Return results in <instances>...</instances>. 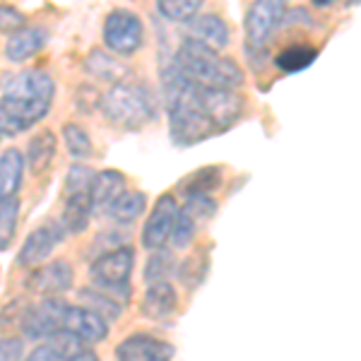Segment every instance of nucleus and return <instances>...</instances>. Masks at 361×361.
I'll return each mask as SVG.
<instances>
[{"label": "nucleus", "instance_id": "obj_39", "mask_svg": "<svg viewBox=\"0 0 361 361\" xmlns=\"http://www.w3.org/2000/svg\"><path fill=\"white\" fill-rule=\"evenodd\" d=\"M3 140H5V137H3V135H0V142H3Z\"/></svg>", "mask_w": 361, "mask_h": 361}, {"label": "nucleus", "instance_id": "obj_20", "mask_svg": "<svg viewBox=\"0 0 361 361\" xmlns=\"http://www.w3.org/2000/svg\"><path fill=\"white\" fill-rule=\"evenodd\" d=\"M22 178H25V157L17 147L3 149L0 152V202L17 197Z\"/></svg>", "mask_w": 361, "mask_h": 361}, {"label": "nucleus", "instance_id": "obj_9", "mask_svg": "<svg viewBox=\"0 0 361 361\" xmlns=\"http://www.w3.org/2000/svg\"><path fill=\"white\" fill-rule=\"evenodd\" d=\"M3 99H17V102H54L56 82L49 73L37 68L22 70L17 75H3Z\"/></svg>", "mask_w": 361, "mask_h": 361}, {"label": "nucleus", "instance_id": "obj_26", "mask_svg": "<svg viewBox=\"0 0 361 361\" xmlns=\"http://www.w3.org/2000/svg\"><path fill=\"white\" fill-rule=\"evenodd\" d=\"M154 10L171 25H190L200 15L202 3L200 0H159Z\"/></svg>", "mask_w": 361, "mask_h": 361}, {"label": "nucleus", "instance_id": "obj_6", "mask_svg": "<svg viewBox=\"0 0 361 361\" xmlns=\"http://www.w3.org/2000/svg\"><path fill=\"white\" fill-rule=\"evenodd\" d=\"M193 99L219 133L229 130L243 114V97L236 94V90H217L193 82Z\"/></svg>", "mask_w": 361, "mask_h": 361}, {"label": "nucleus", "instance_id": "obj_34", "mask_svg": "<svg viewBox=\"0 0 361 361\" xmlns=\"http://www.w3.org/2000/svg\"><path fill=\"white\" fill-rule=\"evenodd\" d=\"M195 231H197V224L188 217V214H183L178 209L176 219H173V229H171V236H169V243H171L176 250H185L190 243H193Z\"/></svg>", "mask_w": 361, "mask_h": 361}, {"label": "nucleus", "instance_id": "obj_15", "mask_svg": "<svg viewBox=\"0 0 361 361\" xmlns=\"http://www.w3.org/2000/svg\"><path fill=\"white\" fill-rule=\"evenodd\" d=\"M46 44H49V32L44 27L25 25L8 37V42H5V58L10 63H25L37 54H42Z\"/></svg>", "mask_w": 361, "mask_h": 361}, {"label": "nucleus", "instance_id": "obj_3", "mask_svg": "<svg viewBox=\"0 0 361 361\" xmlns=\"http://www.w3.org/2000/svg\"><path fill=\"white\" fill-rule=\"evenodd\" d=\"M99 109L111 126L123 128V130H137L154 121L157 94L147 82H135L128 78L123 82L109 87L106 94L99 99Z\"/></svg>", "mask_w": 361, "mask_h": 361}, {"label": "nucleus", "instance_id": "obj_2", "mask_svg": "<svg viewBox=\"0 0 361 361\" xmlns=\"http://www.w3.org/2000/svg\"><path fill=\"white\" fill-rule=\"evenodd\" d=\"M171 66L188 82L217 87V90H236L246 80V73L234 58L222 56L219 51L207 49V46L197 44L193 39H183Z\"/></svg>", "mask_w": 361, "mask_h": 361}, {"label": "nucleus", "instance_id": "obj_17", "mask_svg": "<svg viewBox=\"0 0 361 361\" xmlns=\"http://www.w3.org/2000/svg\"><path fill=\"white\" fill-rule=\"evenodd\" d=\"M56 149H58V137L54 130L44 128V130L34 133L27 142L25 149V166L29 169L32 176H42L44 171H49V166L56 159Z\"/></svg>", "mask_w": 361, "mask_h": 361}, {"label": "nucleus", "instance_id": "obj_24", "mask_svg": "<svg viewBox=\"0 0 361 361\" xmlns=\"http://www.w3.org/2000/svg\"><path fill=\"white\" fill-rule=\"evenodd\" d=\"M318 58V49L311 44H292V46H284L279 54H275L272 63H275L277 70L282 73L292 75V73H301L308 66H313Z\"/></svg>", "mask_w": 361, "mask_h": 361}, {"label": "nucleus", "instance_id": "obj_12", "mask_svg": "<svg viewBox=\"0 0 361 361\" xmlns=\"http://www.w3.org/2000/svg\"><path fill=\"white\" fill-rule=\"evenodd\" d=\"M66 238V231L58 222H46L32 231L25 243H22L20 253H17V265L20 267H39L51 258L58 243Z\"/></svg>", "mask_w": 361, "mask_h": 361}, {"label": "nucleus", "instance_id": "obj_36", "mask_svg": "<svg viewBox=\"0 0 361 361\" xmlns=\"http://www.w3.org/2000/svg\"><path fill=\"white\" fill-rule=\"evenodd\" d=\"M25 359V337H0V361Z\"/></svg>", "mask_w": 361, "mask_h": 361}, {"label": "nucleus", "instance_id": "obj_21", "mask_svg": "<svg viewBox=\"0 0 361 361\" xmlns=\"http://www.w3.org/2000/svg\"><path fill=\"white\" fill-rule=\"evenodd\" d=\"M92 219V195L90 193H68L63 202L61 224L63 231L70 236H78L90 226Z\"/></svg>", "mask_w": 361, "mask_h": 361}, {"label": "nucleus", "instance_id": "obj_38", "mask_svg": "<svg viewBox=\"0 0 361 361\" xmlns=\"http://www.w3.org/2000/svg\"><path fill=\"white\" fill-rule=\"evenodd\" d=\"M68 361H102L99 359V354L94 352V349H90V347H82L78 354H73Z\"/></svg>", "mask_w": 361, "mask_h": 361}, {"label": "nucleus", "instance_id": "obj_22", "mask_svg": "<svg viewBox=\"0 0 361 361\" xmlns=\"http://www.w3.org/2000/svg\"><path fill=\"white\" fill-rule=\"evenodd\" d=\"M85 70L92 78L102 80V82H111V85L123 82V80H128V75H130L126 63H121L116 56L106 54V51H102V49L90 51V56L85 58Z\"/></svg>", "mask_w": 361, "mask_h": 361}, {"label": "nucleus", "instance_id": "obj_27", "mask_svg": "<svg viewBox=\"0 0 361 361\" xmlns=\"http://www.w3.org/2000/svg\"><path fill=\"white\" fill-rule=\"evenodd\" d=\"M63 142H66L68 154L73 157L78 164L92 159V154H94V145H92L90 133H87L85 128L78 126V123H66V126H63Z\"/></svg>", "mask_w": 361, "mask_h": 361}, {"label": "nucleus", "instance_id": "obj_29", "mask_svg": "<svg viewBox=\"0 0 361 361\" xmlns=\"http://www.w3.org/2000/svg\"><path fill=\"white\" fill-rule=\"evenodd\" d=\"M176 267H178V260L171 250L161 248V250H154L149 255L147 265H145V282L152 284V282H169V277L176 275Z\"/></svg>", "mask_w": 361, "mask_h": 361}, {"label": "nucleus", "instance_id": "obj_30", "mask_svg": "<svg viewBox=\"0 0 361 361\" xmlns=\"http://www.w3.org/2000/svg\"><path fill=\"white\" fill-rule=\"evenodd\" d=\"M207 270H209L207 250H200V253H195V255H190V258H185L183 263H178L176 277L188 289H195L197 284H202V279L207 277Z\"/></svg>", "mask_w": 361, "mask_h": 361}, {"label": "nucleus", "instance_id": "obj_28", "mask_svg": "<svg viewBox=\"0 0 361 361\" xmlns=\"http://www.w3.org/2000/svg\"><path fill=\"white\" fill-rule=\"evenodd\" d=\"M78 296H80V301H82L85 308L99 313V316L106 320V323H109V320H118L121 316H123V304L114 301L111 296L99 292V289H82Z\"/></svg>", "mask_w": 361, "mask_h": 361}, {"label": "nucleus", "instance_id": "obj_33", "mask_svg": "<svg viewBox=\"0 0 361 361\" xmlns=\"http://www.w3.org/2000/svg\"><path fill=\"white\" fill-rule=\"evenodd\" d=\"M217 209H219V205L212 195H190V197H185L180 212L188 214V217L197 224V222H207V219H212L214 214H217Z\"/></svg>", "mask_w": 361, "mask_h": 361}, {"label": "nucleus", "instance_id": "obj_31", "mask_svg": "<svg viewBox=\"0 0 361 361\" xmlns=\"http://www.w3.org/2000/svg\"><path fill=\"white\" fill-rule=\"evenodd\" d=\"M17 219H20V200H3L0 202V250L10 248L17 231Z\"/></svg>", "mask_w": 361, "mask_h": 361}, {"label": "nucleus", "instance_id": "obj_11", "mask_svg": "<svg viewBox=\"0 0 361 361\" xmlns=\"http://www.w3.org/2000/svg\"><path fill=\"white\" fill-rule=\"evenodd\" d=\"M178 209V200L171 193L159 195V200L154 202L152 212L147 214V222L142 226V248L161 250L166 246Z\"/></svg>", "mask_w": 361, "mask_h": 361}, {"label": "nucleus", "instance_id": "obj_14", "mask_svg": "<svg viewBox=\"0 0 361 361\" xmlns=\"http://www.w3.org/2000/svg\"><path fill=\"white\" fill-rule=\"evenodd\" d=\"M61 333L75 335L85 345H97V342H104L109 337V323L99 313L90 311V308L70 304L66 318H63Z\"/></svg>", "mask_w": 361, "mask_h": 361}, {"label": "nucleus", "instance_id": "obj_16", "mask_svg": "<svg viewBox=\"0 0 361 361\" xmlns=\"http://www.w3.org/2000/svg\"><path fill=\"white\" fill-rule=\"evenodd\" d=\"M145 318L149 320H164L178 311V289L171 282H152L147 284L140 304Z\"/></svg>", "mask_w": 361, "mask_h": 361}, {"label": "nucleus", "instance_id": "obj_23", "mask_svg": "<svg viewBox=\"0 0 361 361\" xmlns=\"http://www.w3.org/2000/svg\"><path fill=\"white\" fill-rule=\"evenodd\" d=\"M145 209H147V195L142 190H123L111 202V207L104 212V217H109L121 226H128L137 222L140 214H145Z\"/></svg>", "mask_w": 361, "mask_h": 361}, {"label": "nucleus", "instance_id": "obj_18", "mask_svg": "<svg viewBox=\"0 0 361 361\" xmlns=\"http://www.w3.org/2000/svg\"><path fill=\"white\" fill-rule=\"evenodd\" d=\"M190 37L193 42L207 46V49L212 51H222L229 46V27H226V22L222 20L219 15L214 13H205V15H197L193 22H190Z\"/></svg>", "mask_w": 361, "mask_h": 361}, {"label": "nucleus", "instance_id": "obj_19", "mask_svg": "<svg viewBox=\"0 0 361 361\" xmlns=\"http://www.w3.org/2000/svg\"><path fill=\"white\" fill-rule=\"evenodd\" d=\"M126 190V176L116 169L97 171L94 185H92V214H104L111 202Z\"/></svg>", "mask_w": 361, "mask_h": 361}, {"label": "nucleus", "instance_id": "obj_5", "mask_svg": "<svg viewBox=\"0 0 361 361\" xmlns=\"http://www.w3.org/2000/svg\"><path fill=\"white\" fill-rule=\"evenodd\" d=\"M102 42L111 56H133L145 46V25L128 8H116L106 15L102 29Z\"/></svg>", "mask_w": 361, "mask_h": 361}, {"label": "nucleus", "instance_id": "obj_7", "mask_svg": "<svg viewBox=\"0 0 361 361\" xmlns=\"http://www.w3.org/2000/svg\"><path fill=\"white\" fill-rule=\"evenodd\" d=\"M68 306L70 304L61 296H51L27 306L20 313V330L25 340H49L51 335L61 333Z\"/></svg>", "mask_w": 361, "mask_h": 361}, {"label": "nucleus", "instance_id": "obj_37", "mask_svg": "<svg viewBox=\"0 0 361 361\" xmlns=\"http://www.w3.org/2000/svg\"><path fill=\"white\" fill-rule=\"evenodd\" d=\"M25 361H58L56 359V354H54V349H51L49 345H39L37 349H32V352L27 354V359Z\"/></svg>", "mask_w": 361, "mask_h": 361}, {"label": "nucleus", "instance_id": "obj_25", "mask_svg": "<svg viewBox=\"0 0 361 361\" xmlns=\"http://www.w3.org/2000/svg\"><path fill=\"white\" fill-rule=\"evenodd\" d=\"M222 185V166H202L185 176L178 183V193L183 197L190 195H212Z\"/></svg>", "mask_w": 361, "mask_h": 361}, {"label": "nucleus", "instance_id": "obj_8", "mask_svg": "<svg viewBox=\"0 0 361 361\" xmlns=\"http://www.w3.org/2000/svg\"><path fill=\"white\" fill-rule=\"evenodd\" d=\"M287 13V5L282 0H260L253 3L243 20V32H246V49L265 51L275 29L282 25V17Z\"/></svg>", "mask_w": 361, "mask_h": 361}, {"label": "nucleus", "instance_id": "obj_10", "mask_svg": "<svg viewBox=\"0 0 361 361\" xmlns=\"http://www.w3.org/2000/svg\"><path fill=\"white\" fill-rule=\"evenodd\" d=\"M75 282V270L68 260L58 258V260H49V263L34 267L29 272L25 287L32 294H39L42 299H51V296H61L73 289Z\"/></svg>", "mask_w": 361, "mask_h": 361}, {"label": "nucleus", "instance_id": "obj_1", "mask_svg": "<svg viewBox=\"0 0 361 361\" xmlns=\"http://www.w3.org/2000/svg\"><path fill=\"white\" fill-rule=\"evenodd\" d=\"M161 92H164V109L169 116V135L178 147H190L202 140L219 135L212 121L200 111L193 99V82L169 66L161 75Z\"/></svg>", "mask_w": 361, "mask_h": 361}, {"label": "nucleus", "instance_id": "obj_4", "mask_svg": "<svg viewBox=\"0 0 361 361\" xmlns=\"http://www.w3.org/2000/svg\"><path fill=\"white\" fill-rule=\"evenodd\" d=\"M133 267H135V248L121 246L106 250V253H99L94 263L90 265V277L94 282V289L111 296L118 304H126L133 296Z\"/></svg>", "mask_w": 361, "mask_h": 361}, {"label": "nucleus", "instance_id": "obj_35", "mask_svg": "<svg viewBox=\"0 0 361 361\" xmlns=\"http://www.w3.org/2000/svg\"><path fill=\"white\" fill-rule=\"evenodd\" d=\"M27 22L25 13H20L13 5H0V32L13 34L17 29H22Z\"/></svg>", "mask_w": 361, "mask_h": 361}, {"label": "nucleus", "instance_id": "obj_13", "mask_svg": "<svg viewBox=\"0 0 361 361\" xmlns=\"http://www.w3.org/2000/svg\"><path fill=\"white\" fill-rule=\"evenodd\" d=\"M116 361H171L176 349L171 342L149 333H135L116 345Z\"/></svg>", "mask_w": 361, "mask_h": 361}, {"label": "nucleus", "instance_id": "obj_32", "mask_svg": "<svg viewBox=\"0 0 361 361\" xmlns=\"http://www.w3.org/2000/svg\"><path fill=\"white\" fill-rule=\"evenodd\" d=\"M97 171L87 164H73L68 169L66 183H63V195L68 193H92Z\"/></svg>", "mask_w": 361, "mask_h": 361}]
</instances>
